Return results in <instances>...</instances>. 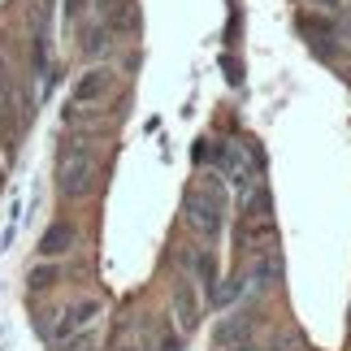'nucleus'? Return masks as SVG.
Here are the masks:
<instances>
[{"label":"nucleus","instance_id":"obj_2","mask_svg":"<svg viewBox=\"0 0 351 351\" xmlns=\"http://www.w3.org/2000/svg\"><path fill=\"white\" fill-rule=\"evenodd\" d=\"M221 221H226V191L217 178H204L186 195V226L204 239H217L221 234Z\"/></svg>","mask_w":351,"mask_h":351},{"label":"nucleus","instance_id":"obj_13","mask_svg":"<svg viewBox=\"0 0 351 351\" xmlns=\"http://www.w3.org/2000/svg\"><path fill=\"white\" fill-rule=\"evenodd\" d=\"M234 351H252V347H247V343H243V347H234Z\"/></svg>","mask_w":351,"mask_h":351},{"label":"nucleus","instance_id":"obj_10","mask_svg":"<svg viewBox=\"0 0 351 351\" xmlns=\"http://www.w3.org/2000/svg\"><path fill=\"white\" fill-rule=\"evenodd\" d=\"M239 295H243V278H230V287H221V291H217V304L230 308V304L239 300Z\"/></svg>","mask_w":351,"mask_h":351},{"label":"nucleus","instance_id":"obj_12","mask_svg":"<svg viewBox=\"0 0 351 351\" xmlns=\"http://www.w3.org/2000/svg\"><path fill=\"white\" fill-rule=\"evenodd\" d=\"M321 5H326V9H334V5H343V0H321Z\"/></svg>","mask_w":351,"mask_h":351},{"label":"nucleus","instance_id":"obj_8","mask_svg":"<svg viewBox=\"0 0 351 351\" xmlns=\"http://www.w3.org/2000/svg\"><path fill=\"white\" fill-rule=\"evenodd\" d=\"M195 274H199L204 287H217V256H213V247L195 252Z\"/></svg>","mask_w":351,"mask_h":351},{"label":"nucleus","instance_id":"obj_3","mask_svg":"<svg viewBox=\"0 0 351 351\" xmlns=\"http://www.w3.org/2000/svg\"><path fill=\"white\" fill-rule=\"evenodd\" d=\"M96 317H100V304H96V300H78V304H70V308H65V313L57 317V326L48 330V339L65 343V339H74L78 330H87Z\"/></svg>","mask_w":351,"mask_h":351},{"label":"nucleus","instance_id":"obj_14","mask_svg":"<svg viewBox=\"0 0 351 351\" xmlns=\"http://www.w3.org/2000/svg\"><path fill=\"white\" fill-rule=\"evenodd\" d=\"M121 351H134V347H121Z\"/></svg>","mask_w":351,"mask_h":351},{"label":"nucleus","instance_id":"obj_5","mask_svg":"<svg viewBox=\"0 0 351 351\" xmlns=\"http://www.w3.org/2000/svg\"><path fill=\"white\" fill-rule=\"evenodd\" d=\"M173 317H178L182 330H195L199 326V300H195V287L186 278L173 287Z\"/></svg>","mask_w":351,"mask_h":351},{"label":"nucleus","instance_id":"obj_1","mask_svg":"<svg viewBox=\"0 0 351 351\" xmlns=\"http://www.w3.org/2000/svg\"><path fill=\"white\" fill-rule=\"evenodd\" d=\"M96 186V147L87 139H65L57 152V191L65 199H83Z\"/></svg>","mask_w":351,"mask_h":351},{"label":"nucleus","instance_id":"obj_4","mask_svg":"<svg viewBox=\"0 0 351 351\" xmlns=\"http://www.w3.org/2000/svg\"><path fill=\"white\" fill-rule=\"evenodd\" d=\"M109 87H113V70H104V65H100V70H87V74L74 83V109H78V104L100 100Z\"/></svg>","mask_w":351,"mask_h":351},{"label":"nucleus","instance_id":"obj_6","mask_svg":"<svg viewBox=\"0 0 351 351\" xmlns=\"http://www.w3.org/2000/svg\"><path fill=\"white\" fill-rule=\"evenodd\" d=\"M74 243H78V230H74L70 221H57V226H48V230H44V239H39V256H48V261H52V256L70 252Z\"/></svg>","mask_w":351,"mask_h":351},{"label":"nucleus","instance_id":"obj_7","mask_svg":"<svg viewBox=\"0 0 351 351\" xmlns=\"http://www.w3.org/2000/svg\"><path fill=\"white\" fill-rule=\"evenodd\" d=\"M278 274H282L278 256H269V261L261 256V261L252 265V287H274V282H278Z\"/></svg>","mask_w":351,"mask_h":351},{"label":"nucleus","instance_id":"obj_9","mask_svg":"<svg viewBox=\"0 0 351 351\" xmlns=\"http://www.w3.org/2000/svg\"><path fill=\"white\" fill-rule=\"evenodd\" d=\"M57 274H61L57 265H48V269H35V274H31V287H35V291H39V287H52V282H57Z\"/></svg>","mask_w":351,"mask_h":351},{"label":"nucleus","instance_id":"obj_11","mask_svg":"<svg viewBox=\"0 0 351 351\" xmlns=\"http://www.w3.org/2000/svg\"><path fill=\"white\" fill-rule=\"evenodd\" d=\"M156 351H178V334H173L169 326H165V339H160V347Z\"/></svg>","mask_w":351,"mask_h":351}]
</instances>
